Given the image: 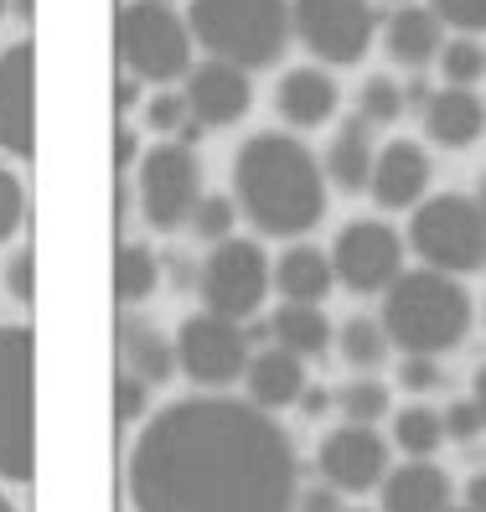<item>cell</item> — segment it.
Masks as SVG:
<instances>
[{"instance_id": "28", "label": "cell", "mask_w": 486, "mask_h": 512, "mask_svg": "<svg viewBox=\"0 0 486 512\" xmlns=\"http://www.w3.org/2000/svg\"><path fill=\"white\" fill-rule=\"evenodd\" d=\"M388 331H383V321H368V316H357V321H347V331H342V357L352 368H362V373H373V368H383V357H388Z\"/></svg>"}, {"instance_id": "9", "label": "cell", "mask_w": 486, "mask_h": 512, "mask_svg": "<svg viewBox=\"0 0 486 512\" xmlns=\"http://www.w3.org/2000/svg\"><path fill=\"white\" fill-rule=\"evenodd\" d=\"M295 37L316 63L352 68L373 47V0H290Z\"/></svg>"}, {"instance_id": "2", "label": "cell", "mask_w": 486, "mask_h": 512, "mask_svg": "<svg viewBox=\"0 0 486 512\" xmlns=\"http://www.w3.org/2000/svg\"><path fill=\"white\" fill-rule=\"evenodd\" d=\"M233 202L243 207L259 233H311L326 213V176L311 156V145L295 135L264 130L238 150L233 161Z\"/></svg>"}, {"instance_id": "4", "label": "cell", "mask_w": 486, "mask_h": 512, "mask_svg": "<svg viewBox=\"0 0 486 512\" xmlns=\"http://www.w3.org/2000/svg\"><path fill=\"white\" fill-rule=\"evenodd\" d=\"M187 26L207 57L233 63L243 73L275 68L295 37L290 0H192Z\"/></svg>"}, {"instance_id": "36", "label": "cell", "mask_w": 486, "mask_h": 512, "mask_svg": "<svg viewBox=\"0 0 486 512\" xmlns=\"http://www.w3.org/2000/svg\"><path fill=\"white\" fill-rule=\"evenodd\" d=\"M21 213H26V202H21V182L11 171H0V244L21 228Z\"/></svg>"}, {"instance_id": "7", "label": "cell", "mask_w": 486, "mask_h": 512, "mask_svg": "<svg viewBox=\"0 0 486 512\" xmlns=\"http://www.w3.org/2000/svg\"><path fill=\"white\" fill-rule=\"evenodd\" d=\"M0 476H32V331L0 326Z\"/></svg>"}, {"instance_id": "26", "label": "cell", "mask_w": 486, "mask_h": 512, "mask_svg": "<svg viewBox=\"0 0 486 512\" xmlns=\"http://www.w3.org/2000/svg\"><path fill=\"white\" fill-rule=\"evenodd\" d=\"M161 285V264L150 254V244H119L114 254V295L119 306H140L145 295H156Z\"/></svg>"}, {"instance_id": "23", "label": "cell", "mask_w": 486, "mask_h": 512, "mask_svg": "<svg viewBox=\"0 0 486 512\" xmlns=\"http://www.w3.org/2000/svg\"><path fill=\"white\" fill-rule=\"evenodd\" d=\"M368 130L373 125L357 114V119H347V125L337 130V140H331V150H326V176L342 192H368V182H373L378 150H373V135Z\"/></svg>"}, {"instance_id": "27", "label": "cell", "mask_w": 486, "mask_h": 512, "mask_svg": "<svg viewBox=\"0 0 486 512\" xmlns=\"http://www.w3.org/2000/svg\"><path fill=\"white\" fill-rule=\"evenodd\" d=\"M393 440H399L409 456H435L445 445V414L424 409V404H409L399 419H393Z\"/></svg>"}, {"instance_id": "44", "label": "cell", "mask_w": 486, "mask_h": 512, "mask_svg": "<svg viewBox=\"0 0 486 512\" xmlns=\"http://www.w3.org/2000/svg\"><path fill=\"white\" fill-rule=\"evenodd\" d=\"M466 507H471V512H486V471L466 481Z\"/></svg>"}, {"instance_id": "10", "label": "cell", "mask_w": 486, "mask_h": 512, "mask_svg": "<svg viewBox=\"0 0 486 512\" xmlns=\"http://www.w3.org/2000/svg\"><path fill=\"white\" fill-rule=\"evenodd\" d=\"M249 337L233 316H218V311H202V316H187L176 331V368L187 373L197 388H228L243 378L249 368Z\"/></svg>"}, {"instance_id": "40", "label": "cell", "mask_w": 486, "mask_h": 512, "mask_svg": "<svg viewBox=\"0 0 486 512\" xmlns=\"http://www.w3.org/2000/svg\"><path fill=\"white\" fill-rule=\"evenodd\" d=\"M135 156H140V135H135V125L119 119V130H114V166L125 171V166H135Z\"/></svg>"}, {"instance_id": "33", "label": "cell", "mask_w": 486, "mask_h": 512, "mask_svg": "<svg viewBox=\"0 0 486 512\" xmlns=\"http://www.w3.org/2000/svg\"><path fill=\"white\" fill-rule=\"evenodd\" d=\"M233 218H238V202H233V197H223V192H202L187 223H192L202 238H212V244H218V238L233 233Z\"/></svg>"}, {"instance_id": "5", "label": "cell", "mask_w": 486, "mask_h": 512, "mask_svg": "<svg viewBox=\"0 0 486 512\" xmlns=\"http://www.w3.org/2000/svg\"><path fill=\"white\" fill-rule=\"evenodd\" d=\"M114 47L140 83H176L192 73V26L187 16H176L166 0H130L119 11Z\"/></svg>"}, {"instance_id": "16", "label": "cell", "mask_w": 486, "mask_h": 512, "mask_svg": "<svg viewBox=\"0 0 486 512\" xmlns=\"http://www.w3.org/2000/svg\"><path fill=\"white\" fill-rule=\"evenodd\" d=\"M114 352H119V373H135L150 388L176 373V342L140 311H125L114 321Z\"/></svg>"}, {"instance_id": "46", "label": "cell", "mask_w": 486, "mask_h": 512, "mask_svg": "<svg viewBox=\"0 0 486 512\" xmlns=\"http://www.w3.org/2000/svg\"><path fill=\"white\" fill-rule=\"evenodd\" d=\"M471 399H476V409H481V419H486V368L476 373V394H471Z\"/></svg>"}, {"instance_id": "35", "label": "cell", "mask_w": 486, "mask_h": 512, "mask_svg": "<svg viewBox=\"0 0 486 512\" xmlns=\"http://www.w3.org/2000/svg\"><path fill=\"white\" fill-rule=\"evenodd\" d=\"M145 394H150V383H140L135 373H114V414H119V425H135V419L145 414Z\"/></svg>"}, {"instance_id": "41", "label": "cell", "mask_w": 486, "mask_h": 512, "mask_svg": "<svg viewBox=\"0 0 486 512\" xmlns=\"http://www.w3.org/2000/svg\"><path fill=\"white\" fill-rule=\"evenodd\" d=\"M300 502V512H342L337 507V487H326V481H321V487H311L306 497H295Z\"/></svg>"}, {"instance_id": "21", "label": "cell", "mask_w": 486, "mask_h": 512, "mask_svg": "<svg viewBox=\"0 0 486 512\" xmlns=\"http://www.w3.org/2000/svg\"><path fill=\"white\" fill-rule=\"evenodd\" d=\"M450 476L430 456H409V466L383 476V512H445Z\"/></svg>"}, {"instance_id": "17", "label": "cell", "mask_w": 486, "mask_h": 512, "mask_svg": "<svg viewBox=\"0 0 486 512\" xmlns=\"http://www.w3.org/2000/svg\"><path fill=\"white\" fill-rule=\"evenodd\" d=\"M373 202L399 213V207H414L424 192H430V156L414 140H388L373 161V182H368Z\"/></svg>"}, {"instance_id": "20", "label": "cell", "mask_w": 486, "mask_h": 512, "mask_svg": "<svg viewBox=\"0 0 486 512\" xmlns=\"http://www.w3.org/2000/svg\"><path fill=\"white\" fill-rule=\"evenodd\" d=\"M383 42H388V57L399 68H424V63H435L440 47H445V21L430 6H409L404 0V6H393Z\"/></svg>"}, {"instance_id": "8", "label": "cell", "mask_w": 486, "mask_h": 512, "mask_svg": "<svg viewBox=\"0 0 486 512\" xmlns=\"http://www.w3.org/2000/svg\"><path fill=\"white\" fill-rule=\"evenodd\" d=\"M269 280H275V269H269L264 249L254 244V238H218L212 244V254L202 259L197 269V290H202V306L218 311V316H254L264 306L269 295Z\"/></svg>"}, {"instance_id": "1", "label": "cell", "mask_w": 486, "mask_h": 512, "mask_svg": "<svg viewBox=\"0 0 486 512\" xmlns=\"http://www.w3.org/2000/svg\"><path fill=\"white\" fill-rule=\"evenodd\" d=\"M295 481L275 414L243 399H181L130 450L135 512H290Z\"/></svg>"}, {"instance_id": "50", "label": "cell", "mask_w": 486, "mask_h": 512, "mask_svg": "<svg viewBox=\"0 0 486 512\" xmlns=\"http://www.w3.org/2000/svg\"><path fill=\"white\" fill-rule=\"evenodd\" d=\"M0 16H6V0H0Z\"/></svg>"}, {"instance_id": "48", "label": "cell", "mask_w": 486, "mask_h": 512, "mask_svg": "<svg viewBox=\"0 0 486 512\" xmlns=\"http://www.w3.org/2000/svg\"><path fill=\"white\" fill-rule=\"evenodd\" d=\"M0 512H16V507H11V502H6V497H0Z\"/></svg>"}, {"instance_id": "15", "label": "cell", "mask_w": 486, "mask_h": 512, "mask_svg": "<svg viewBox=\"0 0 486 512\" xmlns=\"http://www.w3.org/2000/svg\"><path fill=\"white\" fill-rule=\"evenodd\" d=\"M0 150L32 156V47L16 42L0 52Z\"/></svg>"}, {"instance_id": "13", "label": "cell", "mask_w": 486, "mask_h": 512, "mask_svg": "<svg viewBox=\"0 0 486 512\" xmlns=\"http://www.w3.org/2000/svg\"><path fill=\"white\" fill-rule=\"evenodd\" d=\"M388 476V440L373 425H347L331 430L321 440V481H331L337 492H368L383 487Z\"/></svg>"}, {"instance_id": "45", "label": "cell", "mask_w": 486, "mask_h": 512, "mask_svg": "<svg viewBox=\"0 0 486 512\" xmlns=\"http://www.w3.org/2000/svg\"><path fill=\"white\" fill-rule=\"evenodd\" d=\"M192 275H197V269H192L187 259H171V285H176V290H187V285H197Z\"/></svg>"}, {"instance_id": "11", "label": "cell", "mask_w": 486, "mask_h": 512, "mask_svg": "<svg viewBox=\"0 0 486 512\" xmlns=\"http://www.w3.org/2000/svg\"><path fill=\"white\" fill-rule=\"evenodd\" d=\"M140 213L150 228H181L192 218V207L202 197V171H197V156L181 140H161L156 150L140 156Z\"/></svg>"}, {"instance_id": "12", "label": "cell", "mask_w": 486, "mask_h": 512, "mask_svg": "<svg viewBox=\"0 0 486 512\" xmlns=\"http://www.w3.org/2000/svg\"><path fill=\"white\" fill-rule=\"evenodd\" d=\"M331 269H337V280L352 295H378L404 275V238L388 223L357 218L337 233V244H331Z\"/></svg>"}, {"instance_id": "38", "label": "cell", "mask_w": 486, "mask_h": 512, "mask_svg": "<svg viewBox=\"0 0 486 512\" xmlns=\"http://www.w3.org/2000/svg\"><path fill=\"white\" fill-rule=\"evenodd\" d=\"M399 383L409 388V394H430V388L440 383L435 357H419V352H409V357H404V368H399Z\"/></svg>"}, {"instance_id": "19", "label": "cell", "mask_w": 486, "mask_h": 512, "mask_svg": "<svg viewBox=\"0 0 486 512\" xmlns=\"http://www.w3.org/2000/svg\"><path fill=\"white\" fill-rule=\"evenodd\" d=\"M275 104H280V114H285V125L316 130V125H326V119L337 114L342 88H337V78L321 73V68H290V73L280 78V88H275Z\"/></svg>"}, {"instance_id": "22", "label": "cell", "mask_w": 486, "mask_h": 512, "mask_svg": "<svg viewBox=\"0 0 486 512\" xmlns=\"http://www.w3.org/2000/svg\"><path fill=\"white\" fill-rule=\"evenodd\" d=\"M306 357H295L285 347H269V352H254L249 368H243V383H249V404L259 409H290L300 399V388H306Z\"/></svg>"}, {"instance_id": "30", "label": "cell", "mask_w": 486, "mask_h": 512, "mask_svg": "<svg viewBox=\"0 0 486 512\" xmlns=\"http://www.w3.org/2000/svg\"><path fill=\"white\" fill-rule=\"evenodd\" d=\"M145 125L156 130V135L181 140V145H192L202 135V125H197L192 109H187V94H156V99L145 104Z\"/></svg>"}, {"instance_id": "42", "label": "cell", "mask_w": 486, "mask_h": 512, "mask_svg": "<svg viewBox=\"0 0 486 512\" xmlns=\"http://www.w3.org/2000/svg\"><path fill=\"white\" fill-rule=\"evenodd\" d=\"M135 99H140V78L125 68V73L114 78V104H119V114H125V109H135Z\"/></svg>"}, {"instance_id": "49", "label": "cell", "mask_w": 486, "mask_h": 512, "mask_svg": "<svg viewBox=\"0 0 486 512\" xmlns=\"http://www.w3.org/2000/svg\"><path fill=\"white\" fill-rule=\"evenodd\" d=\"M445 512H471V507H445Z\"/></svg>"}, {"instance_id": "18", "label": "cell", "mask_w": 486, "mask_h": 512, "mask_svg": "<svg viewBox=\"0 0 486 512\" xmlns=\"http://www.w3.org/2000/svg\"><path fill=\"white\" fill-rule=\"evenodd\" d=\"M424 135H430L435 145H450V150L476 145L486 135V104L471 94V88L445 83L440 94L424 99Z\"/></svg>"}, {"instance_id": "6", "label": "cell", "mask_w": 486, "mask_h": 512, "mask_svg": "<svg viewBox=\"0 0 486 512\" xmlns=\"http://www.w3.org/2000/svg\"><path fill=\"white\" fill-rule=\"evenodd\" d=\"M409 244L430 269L476 275V269H486V213H481V202L455 197V192L419 202V213L409 223Z\"/></svg>"}, {"instance_id": "32", "label": "cell", "mask_w": 486, "mask_h": 512, "mask_svg": "<svg viewBox=\"0 0 486 512\" xmlns=\"http://www.w3.org/2000/svg\"><path fill=\"white\" fill-rule=\"evenodd\" d=\"M357 104H362V119H368V125H393V119L404 114V88L378 73V78H368L357 88Z\"/></svg>"}, {"instance_id": "24", "label": "cell", "mask_w": 486, "mask_h": 512, "mask_svg": "<svg viewBox=\"0 0 486 512\" xmlns=\"http://www.w3.org/2000/svg\"><path fill=\"white\" fill-rule=\"evenodd\" d=\"M275 285L285 300H300V306H321V300L331 295V285H337V269H331V259L311 244H295L280 254L275 264Z\"/></svg>"}, {"instance_id": "25", "label": "cell", "mask_w": 486, "mask_h": 512, "mask_svg": "<svg viewBox=\"0 0 486 512\" xmlns=\"http://www.w3.org/2000/svg\"><path fill=\"white\" fill-rule=\"evenodd\" d=\"M269 331H275V342L295 357H316L326 352L331 342V321L321 306H300V300H285V306L275 311V321H269Z\"/></svg>"}, {"instance_id": "37", "label": "cell", "mask_w": 486, "mask_h": 512, "mask_svg": "<svg viewBox=\"0 0 486 512\" xmlns=\"http://www.w3.org/2000/svg\"><path fill=\"white\" fill-rule=\"evenodd\" d=\"M481 430H486V419H481L476 399H461V404H450V414H445V440H476Z\"/></svg>"}, {"instance_id": "34", "label": "cell", "mask_w": 486, "mask_h": 512, "mask_svg": "<svg viewBox=\"0 0 486 512\" xmlns=\"http://www.w3.org/2000/svg\"><path fill=\"white\" fill-rule=\"evenodd\" d=\"M430 11L455 32H486V0H430Z\"/></svg>"}, {"instance_id": "51", "label": "cell", "mask_w": 486, "mask_h": 512, "mask_svg": "<svg viewBox=\"0 0 486 512\" xmlns=\"http://www.w3.org/2000/svg\"><path fill=\"white\" fill-rule=\"evenodd\" d=\"M393 6H404V0H393Z\"/></svg>"}, {"instance_id": "39", "label": "cell", "mask_w": 486, "mask_h": 512, "mask_svg": "<svg viewBox=\"0 0 486 512\" xmlns=\"http://www.w3.org/2000/svg\"><path fill=\"white\" fill-rule=\"evenodd\" d=\"M6 285H11V295L21 300V306H32V254H16V259H11Z\"/></svg>"}, {"instance_id": "47", "label": "cell", "mask_w": 486, "mask_h": 512, "mask_svg": "<svg viewBox=\"0 0 486 512\" xmlns=\"http://www.w3.org/2000/svg\"><path fill=\"white\" fill-rule=\"evenodd\" d=\"M476 202H481V213H486V176H481V197Z\"/></svg>"}, {"instance_id": "14", "label": "cell", "mask_w": 486, "mask_h": 512, "mask_svg": "<svg viewBox=\"0 0 486 512\" xmlns=\"http://www.w3.org/2000/svg\"><path fill=\"white\" fill-rule=\"evenodd\" d=\"M181 94H187V109H192V119H197L202 130H228V125H238V119L249 114L254 83H249V73H243V68L207 57L202 68L187 73V88H181Z\"/></svg>"}, {"instance_id": "43", "label": "cell", "mask_w": 486, "mask_h": 512, "mask_svg": "<svg viewBox=\"0 0 486 512\" xmlns=\"http://www.w3.org/2000/svg\"><path fill=\"white\" fill-rule=\"evenodd\" d=\"M295 404L306 409L311 419H316V414H326V388H300V399H295Z\"/></svg>"}, {"instance_id": "3", "label": "cell", "mask_w": 486, "mask_h": 512, "mask_svg": "<svg viewBox=\"0 0 486 512\" xmlns=\"http://www.w3.org/2000/svg\"><path fill=\"white\" fill-rule=\"evenodd\" d=\"M383 331L393 347L435 357L466 342L471 331V295L445 269H409L383 290Z\"/></svg>"}, {"instance_id": "31", "label": "cell", "mask_w": 486, "mask_h": 512, "mask_svg": "<svg viewBox=\"0 0 486 512\" xmlns=\"http://www.w3.org/2000/svg\"><path fill=\"white\" fill-rule=\"evenodd\" d=\"M337 404H342V414L352 419V425H378V419L388 414V388L378 378H357L337 394Z\"/></svg>"}, {"instance_id": "29", "label": "cell", "mask_w": 486, "mask_h": 512, "mask_svg": "<svg viewBox=\"0 0 486 512\" xmlns=\"http://www.w3.org/2000/svg\"><path fill=\"white\" fill-rule=\"evenodd\" d=\"M440 78L445 83H461V88H471V83H481L486 78V47L471 37V32H461V37H450L445 47H440Z\"/></svg>"}]
</instances>
